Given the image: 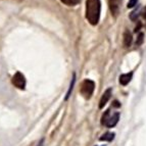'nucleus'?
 <instances>
[{
  "instance_id": "7ed1b4c3",
  "label": "nucleus",
  "mask_w": 146,
  "mask_h": 146,
  "mask_svg": "<svg viewBox=\"0 0 146 146\" xmlns=\"http://www.w3.org/2000/svg\"><path fill=\"white\" fill-rule=\"evenodd\" d=\"M94 89H95L94 82H93L92 80L86 79V80H84L83 82H82V84H81L80 92L86 99H89V98L92 96L93 92H94Z\"/></svg>"
},
{
  "instance_id": "f257e3e1",
  "label": "nucleus",
  "mask_w": 146,
  "mask_h": 146,
  "mask_svg": "<svg viewBox=\"0 0 146 146\" xmlns=\"http://www.w3.org/2000/svg\"><path fill=\"white\" fill-rule=\"evenodd\" d=\"M101 2L100 0H87L86 1V19L93 26H96L100 20Z\"/></svg>"
},
{
  "instance_id": "f8f14e48",
  "label": "nucleus",
  "mask_w": 146,
  "mask_h": 146,
  "mask_svg": "<svg viewBox=\"0 0 146 146\" xmlns=\"http://www.w3.org/2000/svg\"><path fill=\"white\" fill-rule=\"evenodd\" d=\"M139 12H140L139 7L136 8L135 10H133V11L131 12V15H130V19H131L132 21H137V19H138V17H139Z\"/></svg>"
},
{
  "instance_id": "39448f33",
  "label": "nucleus",
  "mask_w": 146,
  "mask_h": 146,
  "mask_svg": "<svg viewBox=\"0 0 146 146\" xmlns=\"http://www.w3.org/2000/svg\"><path fill=\"white\" fill-rule=\"evenodd\" d=\"M121 4H122V0H108L110 10L113 17H117L119 15V10H121Z\"/></svg>"
},
{
  "instance_id": "4468645a",
  "label": "nucleus",
  "mask_w": 146,
  "mask_h": 146,
  "mask_svg": "<svg viewBox=\"0 0 146 146\" xmlns=\"http://www.w3.org/2000/svg\"><path fill=\"white\" fill-rule=\"evenodd\" d=\"M138 0H129V3H128V8H132L134 7L135 5H137Z\"/></svg>"
},
{
  "instance_id": "0eeeda50",
  "label": "nucleus",
  "mask_w": 146,
  "mask_h": 146,
  "mask_svg": "<svg viewBox=\"0 0 146 146\" xmlns=\"http://www.w3.org/2000/svg\"><path fill=\"white\" fill-rule=\"evenodd\" d=\"M133 77V73H128V74H123L119 76V83L122 84L123 86H126L130 83V81L132 80Z\"/></svg>"
},
{
  "instance_id": "9d476101",
  "label": "nucleus",
  "mask_w": 146,
  "mask_h": 146,
  "mask_svg": "<svg viewBox=\"0 0 146 146\" xmlns=\"http://www.w3.org/2000/svg\"><path fill=\"white\" fill-rule=\"evenodd\" d=\"M75 82H76V76H75V74H74L73 79H72V82H71V85H70V88H68V94H66V100H68V97L71 96V93H72V91H73V88H74V85H75Z\"/></svg>"
},
{
  "instance_id": "6e6552de",
  "label": "nucleus",
  "mask_w": 146,
  "mask_h": 146,
  "mask_svg": "<svg viewBox=\"0 0 146 146\" xmlns=\"http://www.w3.org/2000/svg\"><path fill=\"white\" fill-rule=\"evenodd\" d=\"M132 40H133V38H132V34L130 33L128 30L127 31H125L124 33V45L126 47H130L132 44Z\"/></svg>"
},
{
  "instance_id": "423d86ee",
  "label": "nucleus",
  "mask_w": 146,
  "mask_h": 146,
  "mask_svg": "<svg viewBox=\"0 0 146 146\" xmlns=\"http://www.w3.org/2000/svg\"><path fill=\"white\" fill-rule=\"evenodd\" d=\"M110 97H111V88H108V89H106V90L104 91V93H103L101 98H100L99 108H103L104 105L108 102V100L110 99Z\"/></svg>"
},
{
  "instance_id": "2eb2a0df",
  "label": "nucleus",
  "mask_w": 146,
  "mask_h": 146,
  "mask_svg": "<svg viewBox=\"0 0 146 146\" xmlns=\"http://www.w3.org/2000/svg\"><path fill=\"white\" fill-rule=\"evenodd\" d=\"M142 15H143L144 19H146V6L143 8V10H142Z\"/></svg>"
},
{
  "instance_id": "ddd939ff",
  "label": "nucleus",
  "mask_w": 146,
  "mask_h": 146,
  "mask_svg": "<svg viewBox=\"0 0 146 146\" xmlns=\"http://www.w3.org/2000/svg\"><path fill=\"white\" fill-rule=\"evenodd\" d=\"M144 41V34L143 33H140L138 36V38H137V41H136V46H140L142 43H143Z\"/></svg>"
},
{
  "instance_id": "9b49d317",
  "label": "nucleus",
  "mask_w": 146,
  "mask_h": 146,
  "mask_svg": "<svg viewBox=\"0 0 146 146\" xmlns=\"http://www.w3.org/2000/svg\"><path fill=\"white\" fill-rule=\"evenodd\" d=\"M60 1L68 6H74V5H77L81 2V0H60Z\"/></svg>"
},
{
  "instance_id": "20e7f679",
  "label": "nucleus",
  "mask_w": 146,
  "mask_h": 146,
  "mask_svg": "<svg viewBox=\"0 0 146 146\" xmlns=\"http://www.w3.org/2000/svg\"><path fill=\"white\" fill-rule=\"evenodd\" d=\"M12 84L15 86L19 89H22L24 90L26 88V79H25V76L23 75L22 73L17 72V73L15 74V76L12 77Z\"/></svg>"
},
{
  "instance_id": "f03ea898",
  "label": "nucleus",
  "mask_w": 146,
  "mask_h": 146,
  "mask_svg": "<svg viewBox=\"0 0 146 146\" xmlns=\"http://www.w3.org/2000/svg\"><path fill=\"white\" fill-rule=\"evenodd\" d=\"M119 119V112H113L111 113L110 110L103 113L102 117H101V124L103 126L107 127V128H112L117 124Z\"/></svg>"
},
{
  "instance_id": "1a4fd4ad",
  "label": "nucleus",
  "mask_w": 146,
  "mask_h": 146,
  "mask_svg": "<svg viewBox=\"0 0 146 146\" xmlns=\"http://www.w3.org/2000/svg\"><path fill=\"white\" fill-rule=\"evenodd\" d=\"M113 138H115V133H110V132H107V133H105V134H103L102 136L100 137V141H112L113 140Z\"/></svg>"
}]
</instances>
